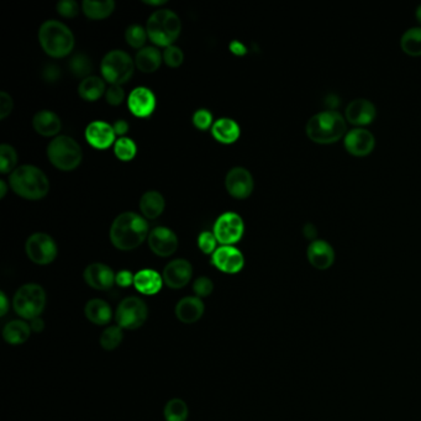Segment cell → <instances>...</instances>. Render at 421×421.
Wrapping results in <instances>:
<instances>
[{"mask_svg": "<svg viewBox=\"0 0 421 421\" xmlns=\"http://www.w3.org/2000/svg\"><path fill=\"white\" fill-rule=\"evenodd\" d=\"M377 110L371 101L368 99H355L348 104L345 111V116L350 124L356 128H363L372 124L375 119Z\"/></svg>", "mask_w": 421, "mask_h": 421, "instance_id": "d6986e66", "label": "cell"}, {"mask_svg": "<svg viewBox=\"0 0 421 421\" xmlns=\"http://www.w3.org/2000/svg\"><path fill=\"white\" fill-rule=\"evenodd\" d=\"M307 257L309 263L316 270H329L335 262L334 248L325 240L316 238V240L309 243Z\"/></svg>", "mask_w": 421, "mask_h": 421, "instance_id": "ffe728a7", "label": "cell"}, {"mask_svg": "<svg viewBox=\"0 0 421 421\" xmlns=\"http://www.w3.org/2000/svg\"><path fill=\"white\" fill-rule=\"evenodd\" d=\"M106 82L101 77L89 76L79 83V96L87 101H96L106 92Z\"/></svg>", "mask_w": 421, "mask_h": 421, "instance_id": "f1b7e54d", "label": "cell"}, {"mask_svg": "<svg viewBox=\"0 0 421 421\" xmlns=\"http://www.w3.org/2000/svg\"><path fill=\"white\" fill-rule=\"evenodd\" d=\"M204 303L198 297H186L176 305V316L183 324H194L204 314Z\"/></svg>", "mask_w": 421, "mask_h": 421, "instance_id": "7402d4cb", "label": "cell"}, {"mask_svg": "<svg viewBox=\"0 0 421 421\" xmlns=\"http://www.w3.org/2000/svg\"><path fill=\"white\" fill-rule=\"evenodd\" d=\"M133 280H135V275H133L128 270H120L115 275V283L118 284L119 287H123V288L130 287L131 284H133Z\"/></svg>", "mask_w": 421, "mask_h": 421, "instance_id": "bcb514c9", "label": "cell"}, {"mask_svg": "<svg viewBox=\"0 0 421 421\" xmlns=\"http://www.w3.org/2000/svg\"><path fill=\"white\" fill-rule=\"evenodd\" d=\"M113 128H114L116 135L123 136V135H125L128 131V123L124 119L116 120L114 124H113Z\"/></svg>", "mask_w": 421, "mask_h": 421, "instance_id": "681fc988", "label": "cell"}, {"mask_svg": "<svg viewBox=\"0 0 421 421\" xmlns=\"http://www.w3.org/2000/svg\"><path fill=\"white\" fill-rule=\"evenodd\" d=\"M163 283V277L157 270L151 268L138 270L133 280L135 288L145 295H155L158 293Z\"/></svg>", "mask_w": 421, "mask_h": 421, "instance_id": "cb8c5ba5", "label": "cell"}, {"mask_svg": "<svg viewBox=\"0 0 421 421\" xmlns=\"http://www.w3.org/2000/svg\"><path fill=\"white\" fill-rule=\"evenodd\" d=\"M308 138L315 143L329 145L348 133L346 119L334 109L324 110L312 116L307 124Z\"/></svg>", "mask_w": 421, "mask_h": 421, "instance_id": "7a4b0ae2", "label": "cell"}, {"mask_svg": "<svg viewBox=\"0 0 421 421\" xmlns=\"http://www.w3.org/2000/svg\"><path fill=\"white\" fill-rule=\"evenodd\" d=\"M101 76L111 86H121L133 77L135 60L123 50L109 51L101 64Z\"/></svg>", "mask_w": 421, "mask_h": 421, "instance_id": "ba28073f", "label": "cell"}, {"mask_svg": "<svg viewBox=\"0 0 421 421\" xmlns=\"http://www.w3.org/2000/svg\"><path fill=\"white\" fill-rule=\"evenodd\" d=\"M165 198L156 191H150L140 199V210L146 219H156L165 210Z\"/></svg>", "mask_w": 421, "mask_h": 421, "instance_id": "4316f807", "label": "cell"}, {"mask_svg": "<svg viewBox=\"0 0 421 421\" xmlns=\"http://www.w3.org/2000/svg\"><path fill=\"white\" fill-rule=\"evenodd\" d=\"M128 106L135 116L148 118L156 109V96L150 88H135L128 94Z\"/></svg>", "mask_w": 421, "mask_h": 421, "instance_id": "e0dca14e", "label": "cell"}, {"mask_svg": "<svg viewBox=\"0 0 421 421\" xmlns=\"http://www.w3.org/2000/svg\"><path fill=\"white\" fill-rule=\"evenodd\" d=\"M211 263L224 273L235 275L243 270L245 258L243 252L234 246H220L213 253Z\"/></svg>", "mask_w": 421, "mask_h": 421, "instance_id": "9a60e30c", "label": "cell"}, {"mask_svg": "<svg viewBox=\"0 0 421 421\" xmlns=\"http://www.w3.org/2000/svg\"><path fill=\"white\" fill-rule=\"evenodd\" d=\"M39 41L47 55L61 59L73 50L74 35L66 24L59 20H47L39 30Z\"/></svg>", "mask_w": 421, "mask_h": 421, "instance_id": "277c9868", "label": "cell"}, {"mask_svg": "<svg viewBox=\"0 0 421 421\" xmlns=\"http://www.w3.org/2000/svg\"><path fill=\"white\" fill-rule=\"evenodd\" d=\"M225 187L230 196L236 199H246L251 196L255 182L251 172L245 167H234L228 172Z\"/></svg>", "mask_w": 421, "mask_h": 421, "instance_id": "7c38bea8", "label": "cell"}, {"mask_svg": "<svg viewBox=\"0 0 421 421\" xmlns=\"http://www.w3.org/2000/svg\"><path fill=\"white\" fill-rule=\"evenodd\" d=\"M123 339H124L123 328H120L119 325L109 326L101 333L99 341H101V348H104V350L113 351L119 346Z\"/></svg>", "mask_w": 421, "mask_h": 421, "instance_id": "836d02e7", "label": "cell"}, {"mask_svg": "<svg viewBox=\"0 0 421 421\" xmlns=\"http://www.w3.org/2000/svg\"><path fill=\"white\" fill-rule=\"evenodd\" d=\"M216 240L214 233L210 231H203L201 235L198 236V246L201 248V251L206 255H213L216 251Z\"/></svg>", "mask_w": 421, "mask_h": 421, "instance_id": "60d3db41", "label": "cell"}, {"mask_svg": "<svg viewBox=\"0 0 421 421\" xmlns=\"http://www.w3.org/2000/svg\"><path fill=\"white\" fill-rule=\"evenodd\" d=\"M115 133L113 125H110L106 121L96 120L88 125L86 128V140L91 146L94 147L96 150H106L111 145H114Z\"/></svg>", "mask_w": 421, "mask_h": 421, "instance_id": "ac0fdd59", "label": "cell"}, {"mask_svg": "<svg viewBox=\"0 0 421 421\" xmlns=\"http://www.w3.org/2000/svg\"><path fill=\"white\" fill-rule=\"evenodd\" d=\"M240 133H241L240 125L230 118H220L211 128L213 138H215L216 141L228 143V145L238 141Z\"/></svg>", "mask_w": 421, "mask_h": 421, "instance_id": "d4e9b609", "label": "cell"}, {"mask_svg": "<svg viewBox=\"0 0 421 421\" xmlns=\"http://www.w3.org/2000/svg\"><path fill=\"white\" fill-rule=\"evenodd\" d=\"M346 151L355 157H366L375 150V135L365 128H355L343 138Z\"/></svg>", "mask_w": 421, "mask_h": 421, "instance_id": "4fadbf2b", "label": "cell"}, {"mask_svg": "<svg viewBox=\"0 0 421 421\" xmlns=\"http://www.w3.org/2000/svg\"><path fill=\"white\" fill-rule=\"evenodd\" d=\"M84 314L87 316L88 320L96 324V325H106L113 316L111 308L109 304L103 299H92L86 304Z\"/></svg>", "mask_w": 421, "mask_h": 421, "instance_id": "83f0119b", "label": "cell"}, {"mask_svg": "<svg viewBox=\"0 0 421 421\" xmlns=\"http://www.w3.org/2000/svg\"><path fill=\"white\" fill-rule=\"evenodd\" d=\"M8 308H9V303H8V298L3 292L0 293V315L4 316L8 313Z\"/></svg>", "mask_w": 421, "mask_h": 421, "instance_id": "816d5d0a", "label": "cell"}, {"mask_svg": "<svg viewBox=\"0 0 421 421\" xmlns=\"http://www.w3.org/2000/svg\"><path fill=\"white\" fill-rule=\"evenodd\" d=\"M188 417V405L179 398L171 399L165 407L166 421H186Z\"/></svg>", "mask_w": 421, "mask_h": 421, "instance_id": "d6a6232c", "label": "cell"}, {"mask_svg": "<svg viewBox=\"0 0 421 421\" xmlns=\"http://www.w3.org/2000/svg\"><path fill=\"white\" fill-rule=\"evenodd\" d=\"M143 3L148 5H162L166 4V0H143Z\"/></svg>", "mask_w": 421, "mask_h": 421, "instance_id": "db71d44e", "label": "cell"}, {"mask_svg": "<svg viewBox=\"0 0 421 421\" xmlns=\"http://www.w3.org/2000/svg\"><path fill=\"white\" fill-rule=\"evenodd\" d=\"M61 77V71L55 64H49L46 69H44V78L47 82H56Z\"/></svg>", "mask_w": 421, "mask_h": 421, "instance_id": "7dc6e473", "label": "cell"}, {"mask_svg": "<svg viewBox=\"0 0 421 421\" xmlns=\"http://www.w3.org/2000/svg\"><path fill=\"white\" fill-rule=\"evenodd\" d=\"M193 124L198 130H202V131L213 128L214 121H213V114H211L210 110L204 109V108L198 109L193 114Z\"/></svg>", "mask_w": 421, "mask_h": 421, "instance_id": "ab89813d", "label": "cell"}, {"mask_svg": "<svg viewBox=\"0 0 421 421\" xmlns=\"http://www.w3.org/2000/svg\"><path fill=\"white\" fill-rule=\"evenodd\" d=\"M415 16H417V20L419 21V24H421V5L420 6H417V13H415Z\"/></svg>", "mask_w": 421, "mask_h": 421, "instance_id": "11a10c76", "label": "cell"}, {"mask_svg": "<svg viewBox=\"0 0 421 421\" xmlns=\"http://www.w3.org/2000/svg\"><path fill=\"white\" fill-rule=\"evenodd\" d=\"M193 267L191 262L183 258H177L171 261L163 270V282L172 289H181L186 287L192 280Z\"/></svg>", "mask_w": 421, "mask_h": 421, "instance_id": "2e32d148", "label": "cell"}, {"mask_svg": "<svg viewBox=\"0 0 421 421\" xmlns=\"http://www.w3.org/2000/svg\"><path fill=\"white\" fill-rule=\"evenodd\" d=\"M148 246L151 251L160 257H170L178 248V238L170 228L158 226L148 234Z\"/></svg>", "mask_w": 421, "mask_h": 421, "instance_id": "5bb4252c", "label": "cell"}, {"mask_svg": "<svg viewBox=\"0 0 421 421\" xmlns=\"http://www.w3.org/2000/svg\"><path fill=\"white\" fill-rule=\"evenodd\" d=\"M18 163V153L13 146L8 143L0 145V172L3 174L10 173L15 170Z\"/></svg>", "mask_w": 421, "mask_h": 421, "instance_id": "d590c367", "label": "cell"}, {"mask_svg": "<svg viewBox=\"0 0 421 421\" xmlns=\"http://www.w3.org/2000/svg\"><path fill=\"white\" fill-rule=\"evenodd\" d=\"M9 182L10 187L18 196L29 201L42 199L50 191V182L46 174L36 166L16 167L10 174Z\"/></svg>", "mask_w": 421, "mask_h": 421, "instance_id": "3957f363", "label": "cell"}, {"mask_svg": "<svg viewBox=\"0 0 421 421\" xmlns=\"http://www.w3.org/2000/svg\"><path fill=\"white\" fill-rule=\"evenodd\" d=\"M148 316L146 303L138 297L125 298L116 309L115 319L123 329L136 330L141 328Z\"/></svg>", "mask_w": 421, "mask_h": 421, "instance_id": "9c48e42d", "label": "cell"}, {"mask_svg": "<svg viewBox=\"0 0 421 421\" xmlns=\"http://www.w3.org/2000/svg\"><path fill=\"white\" fill-rule=\"evenodd\" d=\"M193 290L198 298H206L213 293L214 283L208 277H199L193 284Z\"/></svg>", "mask_w": 421, "mask_h": 421, "instance_id": "b9f144b4", "label": "cell"}, {"mask_svg": "<svg viewBox=\"0 0 421 421\" xmlns=\"http://www.w3.org/2000/svg\"><path fill=\"white\" fill-rule=\"evenodd\" d=\"M400 47L412 57L421 56V28H412L404 32L400 39Z\"/></svg>", "mask_w": 421, "mask_h": 421, "instance_id": "1f68e13d", "label": "cell"}, {"mask_svg": "<svg viewBox=\"0 0 421 421\" xmlns=\"http://www.w3.org/2000/svg\"><path fill=\"white\" fill-rule=\"evenodd\" d=\"M13 108H14V103L10 94L6 92H0V119H6V116L10 115Z\"/></svg>", "mask_w": 421, "mask_h": 421, "instance_id": "f6af8a7d", "label": "cell"}, {"mask_svg": "<svg viewBox=\"0 0 421 421\" xmlns=\"http://www.w3.org/2000/svg\"><path fill=\"white\" fill-rule=\"evenodd\" d=\"M163 61L171 69H177L181 64H183V51L181 50L178 46H174V45L166 47L165 51H163Z\"/></svg>", "mask_w": 421, "mask_h": 421, "instance_id": "f35d334b", "label": "cell"}, {"mask_svg": "<svg viewBox=\"0 0 421 421\" xmlns=\"http://www.w3.org/2000/svg\"><path fill=\"white\" fill-rule=\"evenodd\" d=\"M147 35L157 46L168 47L178 39L182 23L178 15L170 9L153 11L147 20Z\"/></svg>", "mask_w": 421, "mask_h": 421, "instance_id": "5b68a950", "label": "cell"}, {"mask_svg": "<svg viewBox=\"0 0 421 421\" xmlns=\"http://www.w3.org/2000/svg\"><path fill=\"white\" fill-rule=\"evenodd\" d=\"M13 307L23 319L34 320L40 318L46 307V292L39 284H24L15 293Z\"/></svg>", "mask_w": 421, "mask_h": 421, "instance_id": "52a82bcc", "label": "cell"}, {"mask_svg": "<svg viewBox=\"0 0 421 421\" xmlns=\"http://www.w3.org/2000/svg\"><path fill=\"white\" fill-rule=\"evenodd\" d=\"M31 331V328L28 323L23 320H13L4 326L3 336L5 341L10 345H21L28 341Z\"/></svg>", "mask_w": 421, "mask_h": 421, "instance_id": "f546056e", "label": "cell"}, {"mask_svg": "<svg viewBox=\"0 0 421 421\" xmlns=\"http://www.w3.org/2000/svg\"><path fill=\"white\" fill-rule=\"evenodd\" d=\"M69 69L76 77H83V79L87 78L92 72V61L88 56L78 54V55L73 56L72 60L69 61Z\"/></svg>", "mask_w": 421, "mask_h": 421, "instance_id": "8d00e7d4", "label": "cell"}, {"mask_svg": "<svg viewBox=\"0 0 421 421\" xmlns=\"http://www.w3.org/2000/svg\"><path fill=\"white\" fill-rule=\"evenodd\" d=\"M47 157L56 168L73 171L81 165L83 152L81 145L73 138L60 135L52 138L49 143Z\"/></svg>", "mask_w": 421, "mask_h": 421, "instance_id": "8992f818", "label": "cell"}, {"mask_svg": "<svg viewBox=\"0 0 421 421\" xmlns=\"http://www.w3.org/2000/svg\"><path fill=\"white\" fill-rule=\"evenodd\" d=\"M83 13L92 20H101L113 14L115 10L114 0H84L82 3Z\"/></svg>", "mask_w": 421, "mask_h": 421, "instance_id": "4dcf8cb0", "label": "cell"}, {"mask_svg": "<svg viewBox=\"0 0 421 421\" xmlns=\"http://www.w3.org/2000/svg\"><path fill=\"white\" fill-rule=\"evenodd\" d=\"M32 126L35 128L37 133L41 136H56L60 133L62 128L60 116L51 111V110H40L37 111L34 119H32Z\"/></svg>", "mask_w": 421, "mask_h": 421, "instance_id": "603a6c76", "label": "cell"}, {"mask_svg": "<svg viewBox=\"0 0 421 421\" xmlns=\"http://www.w3.org/2000/svg\"><path fill=\"white\" fill-rule=\"evenodd\" d=\"M146 218L133 211H125L115 218L110 228V241L121 251H131L141 246L148 238Z\"/></svg>", "mask_w": 421, "mask_h": 421, "instance_id": "6da1fadb", "label": "cell"}, {"mask_svg": "<svg viewBox=\"0 0 421 421\" xmlns=\"http://www.w3.org/2000/svg\"><path fill=\"white\" fill-rule=\"evenodd\" d=\"M106 99L110 106H120L125 99V91L121 86H110L106 92Z\"/></svg>", "mask_w": 421, "mask_h": 421, "instance_id": "ee69618b", "label": "cell"}, {"mask_svg": "<svg viewBox=\"0 0 421 421\" xmlns=\"http://www.w3.org/2000/svg\"><path fill=\"white\" fill-rule=\"evenodd\" d=\"M114 270L104 263H92L84 270L86 283L96 290H109L115 283Z\"/></svg>", "mask_w": 421, "mask_h": 421, "instance_id": "44dd1931", "label": "cell"}, {"mask_svg": "<svg viewBox=\"0 0 421 421\" xmlns=\"http://www.w3.org/2000/svg\"><path fill=\"white\" fill-rule=\"evenodd\" d=\"M26 255L36 265H50L55 261L59 248L55 240L45 233H35L26 240Z\"/></svg>", "mask_w": 421, "mask_h": 421, "instance_id": "8fae6325", "label": "cell"}, {"mask_svg": "<svg viewBox=\"0 0 421 421\" xmlns=\"http://www.w3.org/2000/svg\"><path fill=\"white\" fill-rule=\"evenodd\" d=\"M163 55L153 46H145L135 56V66L143 73H152L160 69Z\"/></svg>", "mask_w": 421, "mask_h": 421, "instance_id": "484cf974", "label": "cell"}, {"mask_svg": "<svg viewBox=\"0 0 421 421\" xmlns=\"http://www.w3.org/2000/svg\"><path fill=\"white\" fill-rule=\"evenodd\" d=\"M57 11L64 18H74L79 13V5L74 0H61L57 3Z\"/></svg>", "mask_w": 421, "mask_h": 421, "instance_id": "7bdbcfd3", "label": "cell"}, {"mask_svg": "<svg viewBox=\"0 0 421 421\" xmlns=\"http://www.w3.org/2000/svg\"><path fill=\"white\" fill-rule=\"evenodd\" d=\"M147 37L148 35H147L146 29L142 28L141 25H138V24L130 25L125 32V40L128 45L133 49H138V50L145 47Z\"/></svg>", "mask_w": 421, "mask_h": 421, "instance_id": "74e56055", "label": "cell"}, {"mask_svg": "<svg viewBox=\"0 0 421 421\" xmlns=\"http://www.w3.org/2000/svg\"><path fill=\"white\" fill-rule=\"evenodd\" d=\"M136 152H138V146L131 138L123 136L115 141V156L118 157L120 161L128 162V161L133 160V157L136 156Z\"/></svg>", "mask_w": 421, "mask_h": 421, "instance_id": "e575fe53", "label": "cell"}, {"mask_svg": "<svg viewBox=\"0 0 421 421\" xmlns=\"http://www.w3.org/2000/svg\"><path fill=\"white\" fill-rule=\"evenodd\" d=\"M30 328H31L34 333H37V334H39V333H41V331H44V329H45V323H44L41 318H36V319L31 320Z\"/></svg>", "mask_w": 421, "mask_h": 421, "instance_id": "f907efd6", "label": "cell"}, {"mask_svg": "<svg viewBox=\"0 0 421 421\" xmlns=\"http://www.w3.org/2000/svg\"><path fill=\"white\" fill-rule=\"evenodd\" d=\"M245 224L241 216L234 211H226L216 219L213 233L221 246H233L243 236Z\"/></svg>", "mask_w": 421, "mask_h": 421, "instance_id": "30bf717a", "label": "cell"}, {"mask_svg": "<svg viewBox=\"0 0 421 421\" xmlns=\"http://www.w3.org/2000/svg\"><path fill=\"white\" fill-rule=\"evenodd\" d=\"M229 49L236 56H243L248 54V47L245 46L243 42L238 41V40L230 42Z\"/></svg>", "mask_w": 421, "mask_h": 421, "instance_id": "c3c4849f", "label": "cell"}, {"mask_svg": "<svg viewBox=\"0 0 421 421\" xmlns=\"http://www.w3.org/2000/svg\"><path fill=\"white\" fill-rule=\"evenodd\" d=\"M8 192V186L5 183V181H0V199H3L5 197V194Z\"/></svg>", "mask_w": 421, "mask_h": 421, "instance_id": "f5cc1de1", "label": "cell"}]
</instances>
